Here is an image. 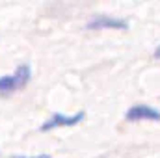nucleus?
<instances>
[{
  "instance_id": "nucleus-2",
  "label": "nucleus",
  "mask_w": 160,
  "mask_h": 158,
  "mask_svg": "<svg viewBox=\"0 0 160 158\" xmlns=\"http://www.w3.org/2000/svg\"><path fill=\"white\" fill-rule=\"evenodd\" d=\"M125 119L127 121H158L160 112L147 104H134L125 114Z\"/></svg>"
},
{
  "instance_id": "nucleus-1",
  "label": "nucleus",
  "mask_w": 160,
  "mask_h": 158,
  "mask_svg": "<svg viewBox=\"0 0 160 158\" xmlns=\"http://www.w3.org/2000/svg\"><path fill=\"white\" fill-rule=\"evenodd\" d=\"M32 78V69L30 65H19L13 75H4L0 77V95H9L15 93L17 89L24 87Z\"/></svg>"
},
{
  "instance_id": "nucleus-3",
  "label": "nucleus",
  "mask_w": 160,
  "mask_h": 158,
  "mask_svg": "<svg viewBox=\"0 0 160 158\" xmlns=\"http://www.w3.org/2000/svg\"><path fill=\"white\" fill-rule=\"evenodd\" d=\"M89 30H102V28H112V30H125L128 28V22L125 19H116L108 15H97L91 21H88Z\"/></svg>"
},
{
  "instance_id": "nucleus-4",
  "label": "nucleus",
  "mask_w": 160,
  "mask_h": 158,
  "mask_svg": "<svg viewBox=\"0 0 160 158\" xmlns=\"http://www.w3.org/2000/svg\"><path fill=\"white\" fill-rule=\"evenodd\" d=\"M84 119V112H78L75 116H63V114H54L47 119L43 125H41V130L47 132V130H52V128H58V126H73Z\"/></svg>"
},
{
  "instance_id": "nucleus-6",
  "label": "nucleus",
  "mask_w": 160,
  "mask_h": 158,
  "mask_svg": "<svg viewBox=\"0 0 160 158\" xmlns=\"http://www.w3.org/2000/svg\"><path fill=\"white\" fill-rule=\"evenodd\" d=\"M155 58H158L160 60V45L157 47V50H155Z\"/></svg>"
},
{
  "instance_id": "nucleus-5",
  "label": "nucleus",
  "mask_w": 160,
  "mask_h": 158,
  "mask_svg": "<svg viewBox=\"0 0 160 158\" xmlns=\"http://www.w3.org/2000/svg\"><path fill=\"white\" fill-rule=\"evenodd\" d=\"M11 158H50L48 155H41V156H11Z\"/></svg>"
}]
</instances>
